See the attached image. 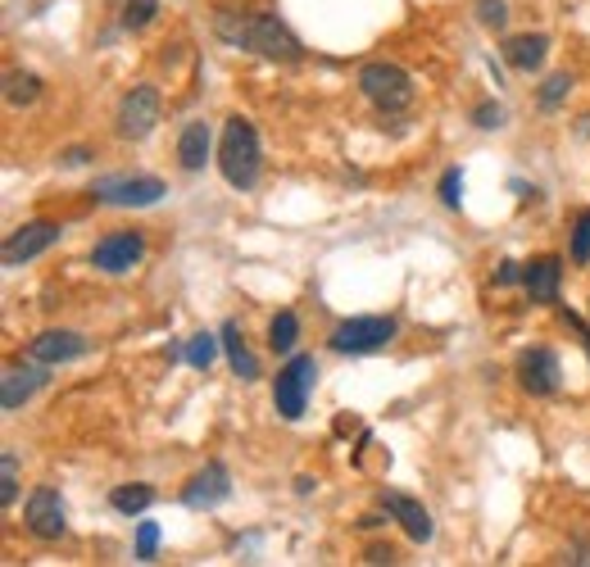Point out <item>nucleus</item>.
<instances>
[{
	"instance_id": "17",
	"label": "nucleus",
	"mask_w": 590,
	"mask_h": 567,
	"mask_svg": "<svg viewBox=\"0 0 590 567\" xmlns=\"http://www.w3.org/2000/svg\"><path fill=\"white\" fill-rule=\"evenodd\" d=\"M545 55H550V37L545 33H523V37H509L504 41V64L518 68V73L541 68Z\"/></svg>"
},
{
	"instance_id": "7",
	"label": "nucleus",
	"mask_w": 590,
	"mask_h": 567,
	"mask_svg": "<svg viewBox=\"0 0 590 567\" xmlns=\"http://www.w3.org/2000/svg\"><path fill=\"white\" fill-rule=\"evenodd\" d=\"M91 196L100 204H123V210H146V204L164 200V182L160 177H100L91 187Z\"/></svg>"
},
{
	"instance_id": "12",
	"label": "nucleus",
	"mask_w": 590,
	"mask_h": 567,
	"mask_svg": "<svg viewBox=\"0 0 590 567\" xmlns=\"http://www.w3.org/2000/svg\"><path fill=\"white\" fill-rule=\"evenodd\" d=\"M87 354V337H78V331H41V337L28 341V358L33 364H68V358H83Z\"/></svg>"
},
{
	"instance_id": "3",
	"label": "nucleus",
	"mask_w": 590,
	"mask_h": 567,
	"mask_svg": "<svg viewBox=\"0 0 590 567\" xmlns=\"http://www.w3.org/2000/svg\"><path fill=\"white\" fill-rule=\"evenodd\" d=\"M359 87H364V96L373 100L381 114H400V110L414 105V77H409L400 64H387V60L364 64V73H359Z\"/></svg>"
},
{
	"instance_id": "26",
	"label": "nucleus",
	"mask_w": 590,
	"mask_h": 567,
	"mask_svg": "<svg viewBox=\"0 0 590 567\" xmlns=\"http://www.w3.org/2000/svg\"><path fill=\"white\" fill-rule=\"evenodd\" d=\"M477 23H481V28H491V33H504L509 5H504V0H477Z\"/></svg>"
},
{
	"instance_id": "33",
	"label": "nucleus",
	"mask_w": 590,
	"mask_h": 567,
	"mask_svg": "<svg viewBox=\"0 0 590 567\" xmlns=\"http://www.w3.org/2000/svg\"><path fill=\"white\" fill-rule=\"evenodd\" d=\"M87 160H91V150H87V146H73V150L64 154V168H83Z\"/></svg>"
},
{
	"instance_id": "4",
	"label": "nucleus",
	"mask_w": 590,
	"mask_h": 567,
	"mask_svg": "<svg viewBox=\"0 0 590 567\" xmlns=\"http://www.w3.org/2000/svg\"><path fill=\"white\" fill-rule=\"evenodd\" d=\"M314 381H318L314 354H296L291 364L277 373V381H273V404H277V414L287 418V423H300V418H304V404H310Z\"/></svg>"
},
{
	"instance_id": "18",
	"label": "nucleus",
	"mask_w": 590,
	"mask_h": 567,
	"mask_svg": "<svg viewBox=\"0 0 590 567\" xmlns=\"http://www.w3.org/2000/svg\"><path fill=\"white\" fill-rule=\"evenodd\" d=\"M223 354H227V364H233V373L241 377V381H260V358L250 354V345H246V337H241V327L237 323H223Z\"/></svg>"
},
{
	"instance_id": "27",
	"label": "nucleus",
	"mask_w": 590,
	"mask_h": 567,
	"mask_svg": "<svg viewBox=\"0 0 590 567\" xmlns=\"http://www.w3.org/2000/svg\"><path fill=\"white\" fill-rule=\"evenodd\" d=\"M568 91H573V77L568 73H554L550 83L541 87V110H558V100L568 96Z\"/></svg>"
},
{
	"instance_id": "29",
	"label": "nucleus",
	"mask_w": 590,
	"mask_h": 567,
	"mask_svg": "<svg viewBox=\"0 0 590 567\" xmlns=\"http://www.w3.org/2000/svg\"><path fill=\"white\" fill-rule=\"evenodd\" d=\"M441 200H445V210H459V200H464V173H459V168H445V177H441Z\"/></svg>"
},
{
	"instance_id": "11",
	"label": "nucleus",
	"mask_w": 590,
	"mask_h": 567,
	"mask_svg": "<svg viewBox=\"0 0 590 567\" xmlns=\"http://www.w3.org/2000/svg\"><path fill=\"white\" fill-rule=\"evenodd\" d=\"M558 377H563V368L550 350H523L518 354V381H523L527 395H554Z\"/></svg>"
},
{
	"instance_id": "8",
	"label": "nucleus",
	"mask_w": 590,
	"mask_h": 567,
	"mask_svg": "<svg viewBox=\"0 0 590 567\" xmlns=\"http://www.w3.org/2000/svg\"><path fill=\"white\" fill-rule=\"evenodd\" d=\"M23 522H28V531L37 540H60L68 531L64 522V500L55 486H37V491L28 495V504H23Z\"/></svg>"
},
{
	"instance_id": "14",
	"label": "nucleus",
	"mask_w": 590,
	"mask_h": 567,
	"mask_svg": "<svg viewBox=\"0 0 590 567\" xmlns=\"http://www.w3.org/2000/svg\"><path fill=\"white\" fill-rule=\"evenodd\" d=\"M381 508H387L391 518L404 527V536H409V540H418V545H427V540L436 536V527H431V513H427L418 500L396 495V491H381Z\"/></svg>"
},
{
	"instance_id": "34",
	"label": "nucleus",
	"mask_w": 590,
	"mask_h": 567,
	"mask_svg": "<svg viewBox=\"0 0 590 567\" xmlns=\"http://www.w3.org/2000/svg\"><path fill=\"white\" fill-rule=\"evenodd\" d=\"M563 323H568V327H577L581 331V345H586V354H590V327L577 318V314H563Z\"/></svg>"
},
{
	"instance_id": "20",
	"label": "nucleus",
	"mask_w": 590,
	"mask_h": 567,
	"mask_svg": "<svg viewBox=\"0 0 590 567\" xmlns=\"http://www.w3.org/2000/svg\"><path fill=\"white\" fill-rule=\"evenodd\" d=\"M110 504H114L118 513H127V518H133V513H146L150 504H155V491H150L146 481H127V486H114Z\"/></svg>"
},
{
	"instance_id": "5",
	"label": "nucleus",
	"mask_w": 590,
	"mask_h": 567,
	"mask_svg": "<svg viewBox=\"0 0 590 567\" xmlns=\"http://www.w3.org/2000/svg\"><path fill=\"white\" fill-rule=\"evenodd\" d=\"M396 341V318H350L331 331L337 354H377Z\"/></svg>"
},
{
	"instance_id": "6",
	"label": "nucleus",
	"mask_w": 590,
	"mask_h": 567,
	"mask_svg": "<svg viewBox=\"0 0 590 567\" xmlns=\"http://www.w3.org/2000/svg\"><path fill=\"white\" fill-rule=\"evenodd\" d=\"M160 123V91L155 87H133L118 100V137L123 141H146Z\"/></svg>"
},
{
	"instance_id": "32",
	"label": "nucleus",
	"mask_w": 590,
	"mask_h": 567,
	"mask_svg": "<svg viewBox=\"0 0 590 567\" xmlns=\"http://www.w3.org/2000/svg\"><path fill=\"white\" fill-rule=\"evenodd\" d=\"M513 281H523V264H513V260H504V264L495 268V287H513Z\"/></svg>"
},
{
	"instance_id": "10",
	"label": "nucleus",
	"mask_w": 590,
	"mask_h": 567,
	"mask_svg": "<svg viewBox=\"0 0 590 567\" xmlns=\"http://www.w3.org/2000/svg\"><path fill=\"white\" fill-rule=\"evenodd\" d=\"M146 254V241L141 231H114V237H105L96 250H91V264L100 273H133V264Z\"/></svg>"
},
{
	"instance_id": "15",
	"label": "nucleus",
	"mask_w": 590,
	"mask_h": 567,
	"mask_svg": "<svg viewBox=\"0 0 590 567\" xmlns=\"http://www.w3.org/2000/svg\"><path fill=\"white\" fill-rule=\"evenodd\" d=\"M558 277H563V260L554 254H541V260L523 264V287L536 304H554L558 300Z\"/></svg>"
},
{
	"instance_id": "23",
	"label": "nucleus",
	"mask_w": 590,
	"mask_h": 567,
	"mask_svg": "<svg viewBox=\"0 0 590 567\" xmlns=\"http://www.w3.org/2000/svg\"><path fill=\"white\" fill-rule=\"evenodd\" d=\"M296 341H300V318H296V314H277L273 327H268V345H273L277 354H291Z\"/></svg>"
},
{
	"instance_id": "35",
	"label": "nucleus",
	"mask_w": 590,
	"mask_h": 567,
	"mask_svg": "<svg viewBox=\"0 0 590 567\" xmlns=\"http://www.w3.org/2000/svg\"><path fill=\"white\" fill-rule=\"evenodd\" d=\"M368 563H396V550H368Z\"/></svg>"
},
{
	"instance_id": "21",
	"label": "nucleus",
	"mask_w": 590,
	"mask_h": 567,
	"mask_svg": "<svg viewBox=\"0 0 590 567\" xmlns=\"http://www.w3.org/2000/svg\"><path fill=\"white\" fill-rule=\"evenodd\" d=\"M218 345H223V341H214L210 331H196V337H191L183 350H173V358H187L191 368H210L214 354H218Z\"/></svg>"
},
{
	"instance_id": "16",
	"label": "nucleus",
	"mask_w": 590,
	"mask_h": 567,
	"mask_svg": "<svg viewBox=\"0 0 590 567\" xmlns=\"http://www.w3.org/2000/svg\"><path fill=\"white\" fill-rule=\"evenodd\" d=\"M46 368V364H41ZM41 368H5V377H0V408L5 414H14V408L28 404L41 386H46V373Z\"/></svg>"
},
{
	"instance_id": "2",
	"label": "nucleus",
	"mask_w": 590,
	"mask_h": 567,
	"mask_svg": "<svg viewBox=\"0 0 590 567\" xmlns=\"http://www.w3.org/2000/svg\"><path fill=\"white\" fill-rule=\"evenodd\" d=\"M260 133H254L250 118H227L223 127V141H218V168L227 177V187L250 191L260 182Z\"/></svg>"
},
{
	"instance_id": "30",
	"label": "nucleus",
	"mask_w": 590,
	"mask_h": 567,
	"mask_svg": "<svg viewBox=\"0 0 590 567\" xmlns=\"http://www.w3.org/2000/svg\"><path fill=\"white\" fill-rule=\"evenodd\" d=\"M155 550H160V527L155 522H141L137 527V558L150 563V558H155Z\"/></svg>"
},
{
	"instance_id": "13",
	"label": "nucleus",
	"mask_w": 590,
	"mask_h": 567,
	"mask_svg": "<svg viewBox=\"0 0 590 567\" xmlns=\"http://www.w3.org/2000/svg\"><path fill=\"white\" fill-rule=\"evenodd\" d=\"M227 495H233V477H227L223 463H210L204 472H196L183 491V504L187 508H218Z\"/></svg>"
},
{
	"instance_id": "28",
	"label": "nucleus",
	"mask_w": 590,
	"mask_h": 567,
	"mask_svg": "<svg viewBox=\"0 0 590 567\" xmlns=\"http://www.w3.org/2000/svg\"><path fill=\"white\" fill-rule=\"evenodd\" d=\"M573 264H590V210L573 227Z\"/></svg>"
},
{
	"instance_id": "22",
	"label": "nucleus",
	"mask_w": 590,
	"mask_h": 567,
	"mask_svg": "<svg viewBox=\"0 0 590 567\" xmlns=\"http://www.w3.org/2000/svg\"><path fill=\"white\" fill-rule=\"evenodd\" d=\"M41 96V77L37 73H10L5 77V100L10 105H33Z\"/></svg>"
},
{
	"instance_id": "1",
	"label": "nucleus",
	"mask_w": 590,
	"mask_h": 567,
	"mask_svg": "<svg viewBox=\"0 0 590 567\" xmlns=\"http://www.w3.org/2000/svg\"><path fill=\"white\" fill-rule=\"evenodd\" d=\"M214 33H218L227 46L250 50V55L273 60V64H296V60L304 55L300 37H296L277 14H264V10H254V14L218 10V14H214Z\"/></svg>"
},
{
	"instance_id": "25",
	"label": "nucleus",
	"mask_w": 590,
	"mask_h": 567,
	"mask_svg": "<svg viewBox=\"0 0 590 567\" xmlns=\"http://www.w3.org/2000/svg\"><path fill=\"white\" fill-rule=\"evenodd\" d=\"M0 468H5V477H0V504L10 508L18 500V458H14V450L0 454Z\"/></svg>"
},
{
	"instance_id": "9",
	"label": "nucleus",
	"mask_w": 590,
	"mask_h": 567,
	"mask_svg": "<svg viewBox=\"0 0 590 567\" xmlns=\"http://www.w3.org/2000/svg\"><path fill=\"white\" fill-rule=\"evenodd\" d=\"M55 241H60V223H23L18 231H10L0 254H5V268H18V264L37 260V254H46Z\"/></svg>"
},
{
	"instance_id": "19",
	"label": "nucleus",
	"mask_w": 590,
	"mask_h": 567,
	"mask_svg": "<svg viewBox=\"0 0 590 567\" xmlns=\"http://www.w3.org/2000/svg\"><path fill=\"white\" fill-rule=\"evenodd\" d=\"M204 154H210V123H187L183 141H177V160H183L187 173L204 168Z\"/></svg>"
},
{
	"instance_id": "24",
	"label": "nucleus",
	"mask_w": 590,
	"mask_h": 567,
	"mask_svg": "<svg viewBox=\"0 0 590 567\" xmlns=\"http://www.w3.org/2000/svg\"><path fill=\"white\" fill-rule=\"evenodd\" d=\"M155 14H160V0H127V5H123V28L141 33V28L155 23Z\"/></svg>"
},
{
	"instance_id": "31",
	"label": "nucleus",
	"mask_w": 590,
	"mask_h": 567,
	"mask_svg": "<svg viewBox=\"0 0 590 567\" xmlns=\"http://www.w3.org/2000/svg\"><path fill=\"white\" fill-rule=\"evenodd\" d=\"M477 127H486V133H495V127H504V110L500 105H477Z\"/></svg>"
}]
</instances>
